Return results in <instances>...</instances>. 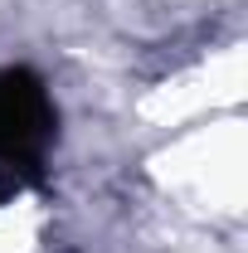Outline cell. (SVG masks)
Wrapping results in <instances>:
<instances>
[{
  "label": "cell",
  "mask_w": 248,
  "mask_h": 253,
  "mask_svg": "<svg viewBox=\"0 0 248 253\" xmlns=\"http://www.w3.org/2000/svg\"><path fill=\"white\" fill-rule=\"evenodd\" d=\"M54 136V102L44 93L39 73L30 68H0V166L34 170Z\"/></svg>",
  "instance_id": "obj_1"
},
{
  "label": "cell",
  "mask_w": 248,
  "mask_h": 253,
  "mask_svg": "<svg viewBox=\"0 0 248 253\" xmlns=\"http://www.w3.org/2000/svg\"><path fill=\"white\" fill-rule=\"evenodd\" d=\"M10 195H20V175H15V170H5V175H0V205H5Z\"/></svg>",
  "instance_id": "obj_2"
}]
</instances>
